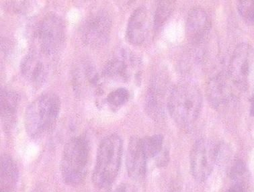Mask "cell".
<instances>
[{
    "label": "cell",
    "instance_id": "22",
    "mask_svg": "<svg viewBox=\"0 0 254 192\" xmlns=\"http://www.w3.org/2000/svg\"><path fill=\"white\" fill-rule=\"evenodd\" d=\"M250 178L235 181L227 192H250Z\"/></svg>",
    "mask_w": 254,
    "mask_h": 192
},
{
    "label": "cell",
    "instance_id": "14",
    "mask_svg": "<svg viewBox=\"0 0 254 192\" xmlns=\"http://www.w3.org/2000/svg\"><path fill=\"white\" fill-rule=\"evenodd\" d=\"M150 26V16L148 9L144 6L134 11L127 24L126 37L133 45H140L145 41Z\"/></svg>",
    "mask_w": 254,
    "mask_h": 192
},
{
    "label": "cell",
    "instance_id": "24",
    "mask_svg": "<svg viewBox=\"0 0 254 192\" xmlns=\"http://www.w3.org/2000/svg\"><path fill=\"white\" fill-rule=\"evenodd\" d=\"M114 192H136L134 188L129 184H122L116 188Z\"/></svg>",
    "mask_w": 254,
    "mask_h": 192
},
{
    "label": "cell",
    "instance_id": "19",
    "mask_svg": "<svg viewBox=\"0 0 254 192\" xmlns=\"http://www.w3.org/2000/svg\"><path fill=\"white\" fill-rule=\"evenodd\" d=\"M174 1H161L157 5L154 16V26L156 30L162 28L174 10Z\"/></svg>",
    "mask_w": 254,
    "mask_h": 192
},
{
    "label": "cell",
    "instance_id": "25",
    "mask_svg": "<svg viewBox=\"0 0 254 192\" xmlns=\"http://www.w3.org/2000/svg\"><path fill=\"white\" fill-rule=\"evenodd\" d=\"M250 104H251V107H250V115L252 117H254V94L250 99Z\"/></svg>",
    "mask_w": 254,
    "mask_h": 192
},
{
    "label": "cell",
    "instance_id": "11",
    "mask_svg": "<svg viewBox=\"0 0 254 192\" xmlns=\"http://www.w3.org/2000/svg\"><path fill=\"white\" fill-rule=\"evenodd\" d=\"M147 160L141 138L137 136L130 138L127 148L126 159L127 172L130 178L140 180L145 177Z\"/></svg>",
    "mask_w": 254,
    "mask_h": 192
},
{
    "label": "cell",
    "instance_id": "26",
    "mask_svg": "<svg viewBox=\"0 0 254 192\" xmlns=\"http://www.w3.org/2000/svg\"><path fill=\"white\" fill-rule=\"evenodd\" d=\"M170 192H181V191L179 189H174Z\"/></svg>",
    "mask_w": 254,
    "mask_h": 192
},
{
    "label": "cell",
    "instance_id": "4",
    "mask_svg": "<svg viewBox=\"0 0 254 192\" xmlns=\"http://www.w3.org/2000/svg\"><path fill=\"white\" fill-rule=\"evenodd\" d=\"M90 145L84 136L72 138L64 147L60 170L63 180L67 185H79L88 172Z\"/></svg>",
    "mask_w": 254,
    "mask_h": 192
},
{
    "label": "cell",
    "instance_id": "8",
    "mask_svg": "<svg viewBox=\"0 0 254 192\" xmlns=\"http://www.w3.org/2000/svg\"><path fill=\"white\" fill-rule=\"evenodd\" d=\"M217 145L200 139L193 146L190 155V164L193 178L197 182H205L211 175L217 161Z\"/></svg>",
    "mask_w": 254,
    "mask_h": 192
},
{
    "label": "cell",
    "instance_id": "21",
    "mask_svg": "<svg viewBox=\"0 0 254 192\" xmlns=\"http://www.w3.org/2000/svg\"><path fill=\"white\" fill-rule=\"evenodd\" d=\"M238 12L241 16L248 23L254 22V1L243 0L239 1Z\"/></svg>",
    "mask_w": 254,
    "mask_h": 192
},
{
    "label": "cell",
    "instance_id": "10",
    "mask_svg": "<svg viewBox=\"0 0 254 192\" xmlns=\"http://www.w3.org/2000/svg\"><path fill=\"white\" fill-rule=\"evenodd\" d=\"M233 86L234 85L228 75L225 74L219 73L211 78L206 87V94L210 105L216 109L228 105L234 98Z\"/></svg>",
    "mask_w": 254,
    "mask_h": 192
},
{
    "label": "cell",
    "instance_id": "9",
    "mask_svg": "<svg viewBox=\"0 0 254 192\" xmlns=\"http://www.w3.org/2000/svg\"><path fill=\"white\" fill-rule=\"evenodd\" d=\"M48 58L37 51L28 53L22 59L20 69L26 80L35 85H42L45 82L50 72Z\"/></svg>",
    "mask_w": 254,
    "mask_h": 192
},
{
    "label": "cell",
    "instance_id": "17",
    "mask_svg": "<svg viewBox=\"0 0 254 192\" xmlns=\"http://www.w3.org/2000/svg\"><path fill=\"white\" fill-rule=\"evenodd\" d=\"M19 106L18 95L12 91H1V117L7 123L12 122Z\"/></svg>",
    "mask_w": 254,
    "mask_h": 192
},
{
    "label": "cell",
    "instance_id": "18",
    "mask_svg": "<svg viewBox=\"0 0 254 192\" xmlns=\"http://www.w3.org/2000/svg\"><path fill=\"white\" fill-rule=\"evenodd\" d=\"M142 146L148 159L156 158L163 151L164 137L161 134L147 136L141 139Z\"/></svg>",
    "mask_w": 254,
    "mask_h": 192
},
{
    "label": "cell",
    "instance_id": "6",
    "mask_svg": "<svg viewBox=\"0 0 254 192\" xmlns=\"http://www.w3.org/2000/svg\"><path fill=\"white\" fill-rule=\"evenodd\" d=\"M39 51L47 57L54 56L64 46L65 24L58 15L49 14L42 19L35 32Z\"/></svg>",
    "mask_w": 254,
    "mask_h": 192
},
{
    "label": "cell",
    "instance_id": "20",
    "mask_svg": "<svg viewBox=\"0 0 254 192\" xmlns=\"http://www.w3.org/2000/svg\"><path fill=\"white\" fill-rule=\"evenodd\" d=\"M129 97L130 94L128 89L124 87H119L109 93L107 101L108 104L113 107H120L126 103Z\"/></svg>",
    "mask_w": 254,
    "mask_h": 192
},
{
    "label": "cell",
    "instance_id": "16",
    "mask_svg": "<svg viewBox=\"0 0 254 192\" xmlns=\"http://www.w3.org/2000/svg\"><path fill=\"white\" fill-rule=\"evenodd\" d=\"M18 178V171L12 158L3 155L1 158V184L3 192L14 189Z\"/></svg>",
    "mask_w": 254,
    "mask_h": 192
},
{
    "label": "cell",
    "instance_id": "23",
    "mask_svg": "<svg viewBox=\"0 0 254 192\" xmlns=\"http://www.w3.org/2000/svg\"><path fill=\"white\" fill-rule=\"evenodd\" d=\"M156 159L157 166L162 167L167 166V165L168 164L169 160H170L168 152L166 150V151H162L160 155L157 156Z\"/></svg>",
    "mask_w": 254,
    "mask_h": 192
},
{
    "label": "cell",
    "instance_id": "15",
    "mask_svg": "<svg viewBox=\"0 0 254 192\" xmlns=\"http://www.w3.org/2000/svg\"><path fill=\"white\" fill-rule=\"evenodd\" d=\"M165 83L163 79H156L151 85L146 96L147 113L153 119L159 120L164 117Z\"/></svg>",
    "mask_w": 254,
    "mask_h": 192
},
{
    "label": "cell",
    "instance_id": "12",
    "mask_svg": "<svg viewBox=\"0 0 254 192\" xmlns=\"http://www.w3.org/2000/svg\"><path fill=\"white\" fill-rule=\"evenodd\" d=\"M210 28V22L207 14L200 7L191 9L188 15L186 32L190 43L199 45L208 35Z\"/></svg>",
    "mask_w": 254,
    "mask_h": 192
},
{
    "label": "cell",
    "instance_id": "1",
    "mask_svg": "<svg viewBox=\"0 0 254 192\" xmlns=\"http://www.w3.org/2000/svg\"><path fill=\"white\" fill-rule=\"evenodd\" d=\"M123 152V140L118 134L109 135L100 142L92 174L96 187L105 188L113 183L120 171Z\"/></svg>",
    "mask_w": 254,
    "mask_h": 192
},
{
    "label": "cell",
    "instance_id": "3",
    "mask_svg": "<svg viewBox=\"0 0 254 192\" xmlns=\"http://www.w3.org/2000/svg\"><path fill=\"white\" fill-rule=\"evenodd\" d=\"M202 97L196 85L186 83L172 89L168 100L170 115L178 125L191 126L198 119L202 108Z\"/></svg>",
    "mask_w": 254,
    "mask_h": 192
},
{
    "label": "cell",
    "instance_id": "5",
    "mask_svg": "<svg viewBox=\"0 0 254 192\" xmlns=\"http://www.w3.org/2000/svg\"><path fill=\"white\" fill-rule=\"evenodd\" d=\"M227 75L237 89L247 91L254 86V49L242 43L235 49L228 66Z\"/></svg>",
    "mask_w": 254,
    "mask_h": 192
},
{
    "label": "cell",
    "instance_id": "7",
    "mask_svg": "<svg viewBox=\"0 0 254 192\" xmlns=\"http://www.w3.org/2000/svg\"><path fill=\"white\" fill-rule=\"evenodd\" d=\"M112 20L109 13L104 9L91 12L81 26V40L87 46L101 47L107 43L111 35Z\"/></svg>",
    "mask_w": 254,
    "mask_h": 192
},
{
    "label": "cell",
    "instance_id": "13",
    "mask_svg": "<svg viewBox=\"0 0 254 192\" xmlns=\"http://www.w3.org/2000/svg\"><path fill=\"white\" fill-rule=\"evenodd\" d=\"M135 60L130 52L120 51L111 58L104 66L103 74L108 79L119 81H126L135 65Z\"/></svg>",
    "mask_w": 254,
    "mask_h": 192
},
{
    "label": "cell",
    "instance_id": "2",
    "mask_svg": "<svg viewBox=\"0 0 254 192\" xmlns=\"http://www.w3.org/2000/svg\"><path fill=\"white\" fill-rule=\"evenodd\" d=\"M61 108L60 99L54 93L41 94L26 108L24 125L32 138H39L54 126Z\"/></svg>",
    "mask_w": 254,
    "mask_h": 192
}]
</instances>
